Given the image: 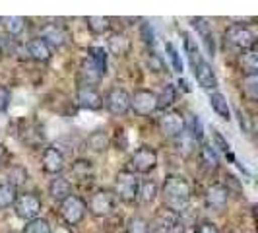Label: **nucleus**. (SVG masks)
<instances>
[{
  "label": "nucleus",
  "instance_id": "39",
  "mask_svg": "<svg viewBox=\"0 0 258 233\" xmlns=\"http://www.w3.org/2000/svg\"><path fill=\"white\" fill-rule=\"evenodd\" d=\"M146 65H148V68H150L152 72H155V74L163 72V61H161V59H159L155 52L148 54V59H146Z\"/></svg>",
  "mask_w": 258,
  "mask_h": 233
},
{
  "label": "nucleus",
  "instance_id": "41",
  "mask_svg": "<svg viewBox=\"0 0 258 233\" xmlns=\"http://www.w3.org/2000/svg\"><path fill=\"white\" fill-rule=\"evenodd\" d=\"M196 233H220V229H218V225H216L214 221H202V223L198 225Z\"/></svg>",
  "mask_w": 258,
  "mask_h": 233
},
{
  "label": "nucleus",
  "instance_id": "34",
  "mask_svg": "<svg viewBox=\"0 0 258 233\" xmlns=\"http://www.w3.org/2000/svg\"><path fill=\"white\" fill-rule=\"evenodd\" d=\"M241 63H243V68H245V74H258V54L254 49L243 51Z\"/></svg>",
  "mask_w": 258,
  "mask_h": 233
},
{
  "label": "nucleus",
  "instance_id": "7",
  "mask_svg": "<svg viewBox=\"0 0 258 233\" xmlns=\"http://www.w3.org/2000/svg\"><path fill=\"white\" fill-rule=\"evenodd\" d=\"M105 109L115 116H124L130 111V93L124 88H111L103 97Z\"/></svg>",
  "mask_w": 258,
  "mask_h": 233
},
{
  "label": "nucleus",
  "instance_id": "15",
  "mask_svg": "<svg viewBox=\"0 0 258 233\" xmlns=\"http://www.w3.org/2000/svg\"><path fill=\"white\" fill-rule=\"evenodd\" d=\"M192 74L202 90L210 91V93H212V91H218V76H216V70H214V66L210 65L206 59L194 68Z\"/></svg>",
  "mask_w": 258,
  "mask_h": 233
},
{
  "label": "nucleus",
  "instance_id": "30",
  "mask_svg": "<svg viewBox=\"0 0 258 233\" xmlns=\"http://www.w3.org/2000/svg\"><path fill=\"white\" fill-rule=\"evenodd\" d=\"M16 198H18V189L10 183H0V210L14 206Z\"/></svg>",
  "mask_w": 258,
  "mask_h": 233
},
{
  "label": "nucleus",
  "instance_id": "1",
  "mask_svg": "<svg viewBox=\"0 0 258 233\" xmlns=\"http://www.w3.org/2000/svg\"><path fill=\"white\" fill-rule=\"evenodd\" d=\"M161 196H163V208L173 212V214H181L184 208L188 206L192 189L190 183L186 181L182 175H169L163 181L161 187Z\"/></svg>",
  "mask_w": 258,
  "mask_h": 233
},
{
  "label": "nucleus",
  "instance_id": "12",
  "mask_svg": "<svg viewBox=\"0 0 258 233\" xmlns=\"http://www.w3.org/2000/svg\"><path fill=\"white\" fill-rule=\"evenodd\" d=\"M39 37L43 39L49 47H54V49H60V47H64L66 43H68V31H66V27L62 24H45V26L41 27V35Z\"/></svg>",
  "mask_w": 258,
  "mask_h": 233
},
{
  "label": "nucleus",
  "instance_id": "35",
  "mask_svg": "<svg viewBox=\"0 0 258 233\" xmlns=\"http://www.w3.org/2000/svg\"><path fill=\"white\" fill-rule=\"evenodd\" d=\"M126 233H150V221L144 216H132L126 221Z\"/></svg>",
  "mask_w": 258,
  "mask_h": 233
},
{
  "label": "nucleus",
  "instance_id": "29",
  "mask_svg": "<svg viewBox=\"0 0 258 233\" xmlns=\"http://www.w3.org/2000/svg\"><path fill=\"white\" fill-rule=\"evenodd\" d=\"M4 26H6V33L8 37H18L24 33L26 29V18H20V16H10V18H2Z\"/></svg>",
  "mask_w": 258,
  "mask_h": 233
},
{
  "label": "nucleus",
  "instance_id": "14",
  "mask_svg": "<svg viewBox=\"0 0 258 233\" xmlns=\"http://www.w3.org/2000/svg\"><path fill=\"white\" fill-rule=\"evenodd\" d=\"M229 189L225 187V185H221V183H214L212 187H208L206 194H204V202H206V206L210 210H216V212H220L223 208L227 206V202H229Z\"/></svg>",
  "mask_w": 258,
  "mask_h": 233
},
{
  "label": "nucleus",
  "instance_id": "2",
  "mask_svg": "<svg viewBox=\"0 0 258 233\" xmlns=\"http://www.w3.org/2000/svg\"><path fill=\"white\" fill-rule=\"evenodd\" d=\"M138 189H140V179L128 169L118 171L115 177V196L124 202V204H134L138 202Z\"/></svg>",
  "mask_w": 258,
  "mask_h": 233
},
{
  "label": "nucleus",
  "instance_id": "3",
  "mask_svg": "<svg viewBox=\"0 0 258 233\" xmlns=\"http://www.w3.org/2000/svg\"><path fill=\"white\" fill-rule=\"evenodd\" d=\"M116 206V196L113 191L109 189H101V191H95L90 196V200L86 202V208L93 218H107L115 212Z\"/></svg>",
  "mask_w": 258,
  "mask_h": 233
},
{
  "label": "nucleus",
  "instance_id": "26",
  "mask_svg": "<svg viewBox=\"0 0 258 233\" xmlns=\"http://www.w3.org/2000/svg\"><path fill=\"white\" fill-rule=\"evenodd\" d=\"M80 76L84 78V84L82 86H95L99 80H101V74H99V70L93 66L90 59H84L82 61V66H80Z\"/></svg>",
  "mask_w": 258,
  "mask_h": 233
},
{
  "label": "nucleus",
  "instance_id": "5",
  "mask_svg": "<svg viewBox=\"0 0 258 233\" xmlns=\"http://www.w3.org/2000/svg\"><path fill=\"white\" fill-rule=\"evenodd\" d=\"M58 212H60V218L68 223V225H78V223H82L84 218H86V212H88V208H86V200L84 198H80L78 194H70L66 200L60 202V208H58Z\"/></svg>",
  "mask_w": 258,
  "mask_h": 233
},
{
  "label": "nucleus",
  "instance_id": "16",
  "mask_svg": "<svg viewBox=\"0 0 258 233\" xmlns=\"http://www.w3.org/2000/svg\"><path fill=\"white\" fill-rule=\"evenodd\" d=\"M192 27L196 29V33L200 35L202 43H204V49L208 51V54L214 56L216 52V43H214V33H212V24L208 22L206 18H192Z\"/></svg>",
  "mask_w": 258,
  "mask_h": 233
},
{
  "label": "nucleus",
  "instance_id": "23",
  "mask_svg": "<svg viewBox=\"0 0 258 233\" xmlns=\"http://www.w3.org/2000/svg\"><path fill=\"white\" fill-rule=\"evenodd\" d=\"M130 51V39L122 33H113L109 37V52L115 56H124Z\"/></svg>",
  "mask_w": 258,
  "mask_h": 233
},
{
  "label": "nucleus",
  "instance_id": "17",
  "mask_svg": "<svg viewBox=\"0 0 258 233\" xmlns=\"http://www.w3.org/2000/svg\"><path fill=\"white\" fill-rule=\"evenodd\" d=\"M26 52L29 59H33L37 63H47V61H51L52 56V49L41 37L29 39L26 45Z\"/></svg>",
  "mask_w": 258,
  "mask_h": 233
},
{
  "label": "nucleus",
  "instance_id": "10",
  "mask_svg": "<svg viewBox=\"0 0 258 233\" xmlns=\"http://www.w3.org/2000/svg\"><path fill=\"white\" fill-rule=\"evenodd\" d=\"M159 132L165 138H179L184 132V116L179 111H163V115L159 116Z\"/></svg>",
  "mask_w": 258,
  "mask_h": 233
},
{
  "label": "nucleus",
  "instance_id": "45",
  "mask_svg": "<svg viewBox=\"0 0 258 233\" xmlns=\"http://www.w3.org/2000/svg\"><path fill=\"white\" fill-rule=\"evenodd\" d=\"M0 22H2V18H0Z\"/></svg>",
  "mask_w": 258,
  "mask_h": 233
},
{
  "label": "nucleus",
  "instance_id": "19",
  "mask_svg": "<svg viewBox=\"0 0 258 233\" xmlns=\"http://www.w3.org/2000/svg\"><path fill=\"white\" fill-rule=\"evenodd\" d=\"M198 157H200V163L202 167L208 171H218L220 169V155L216 152V148L212 144L202 142L198 148Z\"/></svg>",
  "mask_w": 258,
  "mask_h": 233
},
{
  "label": "nucleus",
  "instance_id": "38",
  "mask_svg": "<svg viewBox=\"0 0 258 233\" xmlns=\"http://www.w3.org/2000/svg\"><path fill=\"white\" fill-rule=\"evenodd\" d=\"M91 167H93L91 161L90 159H84V157H80V159H76L72 163V171H74V175H78V177H86L91 171Z\"/></svg>",
  "mask_w": 258,
  "mask_h": 233
},
{
  "label": "nucleus",
  "instance_id": "40",
  "mask_svg": "<svg viewBox=\"0 0 258 233\" xmlns=\"http://www.w3.org/2000/svg\"><path fill=\"white\" fill-rule=\"evenodd\" d=\"M12 101V93L6 86H0V113H6Z\"/></svg>",
  "mask_w": 258,
  "mask_h": 233
},
{
  "label": "nucleus",
  "instance_id": "18",
  "mask_svg": "<svg viewBox=\"0 0 258 233\" xmlns=\"http://www.w3.org/2000/svg\"><path fill=\"white\" fill-rule=\"evenodd\" d=\"M72 193V183L68 181L66 177H62V175H56L54 179H51V183H49V196H51L54 202H62V200H66Z\"/></svg>",
  "mask_w": 258,
  "mask_h": 233
},
{
  "label": "nucleus",
  "instance_id": "44",
  "mask_svg": "<svg viewBox=\"0 0 258 233\" xmlns=\"http://www.w3.org/2000/svg\"><path fill=\"white\" fill-rule=\"evenodd\" d=\"M6 159H8V150L4 144H0V163H4Z\"/></svg>",
  "mask_w": 258,
  "mask_h": 233
},
{
  "label": "nucleus",
  "instance_id": "20",
  "mask_svg": "<svg viewBox=\"0 0 258 233\" xmlns=\"http://www.w3.org/2000/svg\"><path fill=\"white\" fill-rule=\"evenodd\" d=\"M208 101H210V107L214 109V113L223 119V121H229L231 119V107H229V101L227 97L221 93V91H212L208 95Z\"/></svg>",
  "mask_w": 258,
  "mask_h": 233
},
{
  "label": "nucleus",
  "instance_id": "22",
  "mask_svg": "<svg viewBox=\"0 0 258 233\" xmlns=\"http://www.w3.org/2000/svg\"><path fill=\"white\" fill-rule=\"evenodd\" d=\"M155 99H157V109L159 111H169L173 103L177 101V88L173 84H165L159 93H155Z\"/></svg>",
  "mask_w": 258,
  "mask_h": 233
},
{
  "label": "nucleus",
  "instance_id": "11",
  "mask_svg": "<svg viewBox=\"0 0 258 233\" xmlns=\"http://www.w3.org/2000/svg\"><path fill=\"white\" fill-rule=\"evenodd\" d=\"M41 165H43V171H45V173H49V175H52V177L62 175V171H64V167H66L64 154H62L58 148L49 146V148H45V150H43V155H41Z\"/></svg>",
  "mask_w": 258,
  "mask_h": 233
},
{
  "label": "nucleus",
  "instance_id": "24",
  "mask_svg": "<svg viewBox=\"0 0 258 233\" xmlns=\"http://www.w3.org/2000/svg\"><path fill=\"white\" fill-rule=\"evenodd\" d=\"M109 144H111V138H109V134L105 132V130L97 129L93 130L90 136H88V148L93 150V152H105L107 148H109Z\"/></svg>",
  "mask_w": 258,
  "mask_h": 233
},
{
  "label": "nucleus",
  "instance_id": "6",
  "mask_svg": "<svg viewBox=\"0 0 258 233\" xmlns=\"http://www.w3.org/2000/svg\"><path fill=\"white\" fill-rule=\"evenodd\" d=\"M41 208H43V202H41V198H39L37 194H33V193L18 194V198H16V202H14V212H16V216L24 221L39 218Z\"/></svg>",
  "mask_w": 258,
  "mask_h": 233
},
{
  "label": "nucleus",
  "instance_id": "13",
  "mask_svg": "<svg viewBox=\"0 0 258 233\" xmlns=\"http://www.w3.org/2000/svg\"><path fill=\"white\" fill-rule=\"evenodd\" d=\"M76 101L82 109H88V111L103 109V95L95 86H80L76 91Z\"/></svg>",
  "mask_w": 258,
  "mask_h": 233
},
{
  "label": "nucleus",
  "instance_id": "43",
  "mask_svg": "<svg viewBox=\"0 0 258 233\" xmlns=\"http://www.w3.org/2000/svg\"><path fill=\"white\" fill-rule=\"evenodd\" d=\"M237 116H239V125H241V129L245 130V132H250L248 125H246V115H245V113H243V111H239V113H237Z\"/></svg>",
  "mask_w": 258,
  "mask_h": 233
},
{
  "label": "nucleus",
  "instance_id": "8",
  "mask_svg": "<svg viewBox=\"0 0 258 233\" xmlns=\"http://www.w3.org/2000/svg\"><path fill=\"white\" fill-rule=\"evenodd\" d=\"M130 111L138 116H150L157 111V99L152 90H136L130 95Z\"/></svg>",
  "mask_w": 258,
  "mask_h": 233
},
{
  "label": "nucleus",
  "instance_id": "28",
  "mask_svg": "<svg viewBox=\"0 0 258 233\" xmlns=\"http://www.w3.org/2000/svg\"><path fill=\"white\" fill-rule=\"evenodd\" d=\"M157 183L155 181H144L140 183V189H138V202L140 204H152L155 198H157Z\"/></svg>",
  "mask_w": 258,
  "mask_h": 233
},
{
  "label": "nucleus",
  "instance_id": "9",
  "mask_svg": "<svg viewBox=\"0 0 258 233\" xmlns=\"http://www.w3.org/2000/svg\"><path fill=\"white\" fill-rule=\"evenodd\" d=\"M225 39L231 43L233 47L241 49V51H248V49H254L256 45V35L250 27L246 26H229L225 29Z\"/></svg>",
  "mask_w": 258,
  "mask_h": 233
},
{
  "label": "nucleus",
  "instance_id": "33",
  "mask_svg": "<svg viewBox=\"0 0 258 233\" xmlns=\"http://www.w3.org/2000/svg\"><path fill=\"white\" fill-rule=\"evenodd\" d=\"M22 233H51V223H49V220H45V218L39 216L35 220L26 221Z\"/></svg>",
  "mask_w": 258,
  "mask_h": 233
},
{
  "label": "nucleus",
  "instance_id": "31",
  "mask_svg": "<svg viewBox=\"0 0 258 233\" xmlns=\"http://www.w3.org/2000/svg\"><path fill=\"white\" fill-rule=\"evenodd\" d=\"M184 132L192 138L194 142H202L204 129H202V121L198 119V115H188V123H184Z\"/></svg>",
  "mask_w": 258,
  "mask_h": 233
},
{
  "label": "nucleus",
  "instance_id": "27",
  "mask_svg": "<svg viewBox=\"0 0 258 233\" xmlns=\"http://www.w3.org/2000/svg\"><path fill=\"white\" fill-rule=\"evenodd\" d=\"M107 51H105L103 47H90L88 49V59H90L93 66L99 70V74L105 76L107 74Z\"/></svg>",
  "mask_w": 258,
  "mask_h": 233
},
{
  "label": "nucleus",
  "instance_id": "25",
  "mask_svg": "<svg viewBox=\"0 0 258 233\" xmlns=\"http://www.w3.org/2000/svg\"><path fill=\"white\" fill-rule=\"evenodd\" d=\"M86 26L93 35H105L111 31V18L105 16H90L86 18Z\"/></svg>",
  "mask_w": 258,
  "mask_h": 233
},
{
  "label": "nucleus",
  "instance_id": "36",
  "mask_svg": "<svg viewBox=\"0 0 258 233\" xmlns=\"http://www.w3.org/2000/svg\"><path fill=\"white\" fill-rule=\"evenodd\" d=\"M165 51H167V56H169V61H171L173 70H175L177 74H182V72H184V65H182L181 54L177 51V47H175L171 41H167V43H165Z\"/></svg>",
  "mask_w": 258,
  "mask_h": 233
},
{
  "label": "nucleus",
  "instance_id": "4",
  "mask_svg": "<svg viewBox=\"0 0 258 233\" xmlns=\"http://www.w3.org/2000/svg\"><path fill=\"white\" fill-rule=\"evenodd\" d=\"M128 165V171H132L134 175H148L157 167V152L150 146H140L130 155Z\"/></svg>",
  "mask_w": 258,
  "mask_h": 233
},
{
  "label": "nucleus",
  "instance_id": "42",
  "mask_svg": "<svg viewBox=\"0 0 258 233\" xmlns=\"http://www.w3.org/2000/svg\"><path fill=\"white\" fill-rule=\"evenodd\" d=\"M142 37H144V43H148V45H154V29H152V26L150 24H144L142 26Z\"/></svg>",
  "mask_w": 258,
  "mask_h": 233
},
{
  "label": "nucleus",
  "instance_id": "32",
  "mask_svg": "<svg viewBox=\"0 0 258 233\" xmlns=\"http://www.w3.org/2000/svg\"><path fill=\"white\" fill-rule=\"evenodd\" d=\"M243 95L252 103L258 99V74H245L243 76Z\"/></svg>",
  "mask_w": 258,
  "mask_h": 233
},
{
  "label": "nucleus",
  "instance_id": "21",
  "mask_svg": "<svg viewBox=\"0 0 258 233\" xmlns=\"http://www.w3.org/2000/svg\"><path fill=\"white\" fill-rule=\"evenodd\" d=\"M182 35V41H184V52H186V56H188V63H190V68H196V66L200 65L202 61H204V56L200 54V47L196 45V39L190 35V33H186V31H181Z\"/></svg>",
  "mask_w": 258,
  "mask_h": 233
},
{
  "label": "nucleus",
  "instance_id": "37",
  "mask_svg": "<svg viewBox=\"0 0 258 233\" xmlns=\"http://www.w3.org/2000/svg\"><path fill=\"white\" fill-rule=\"evenodd\" d=\"M27 181V171L22 165H14V167H10V171H8V181L12 187H20V185H24V183Z\"/></svg>",
  "mask_w": 258,
  "mask_h": 233
}]
</instances>
